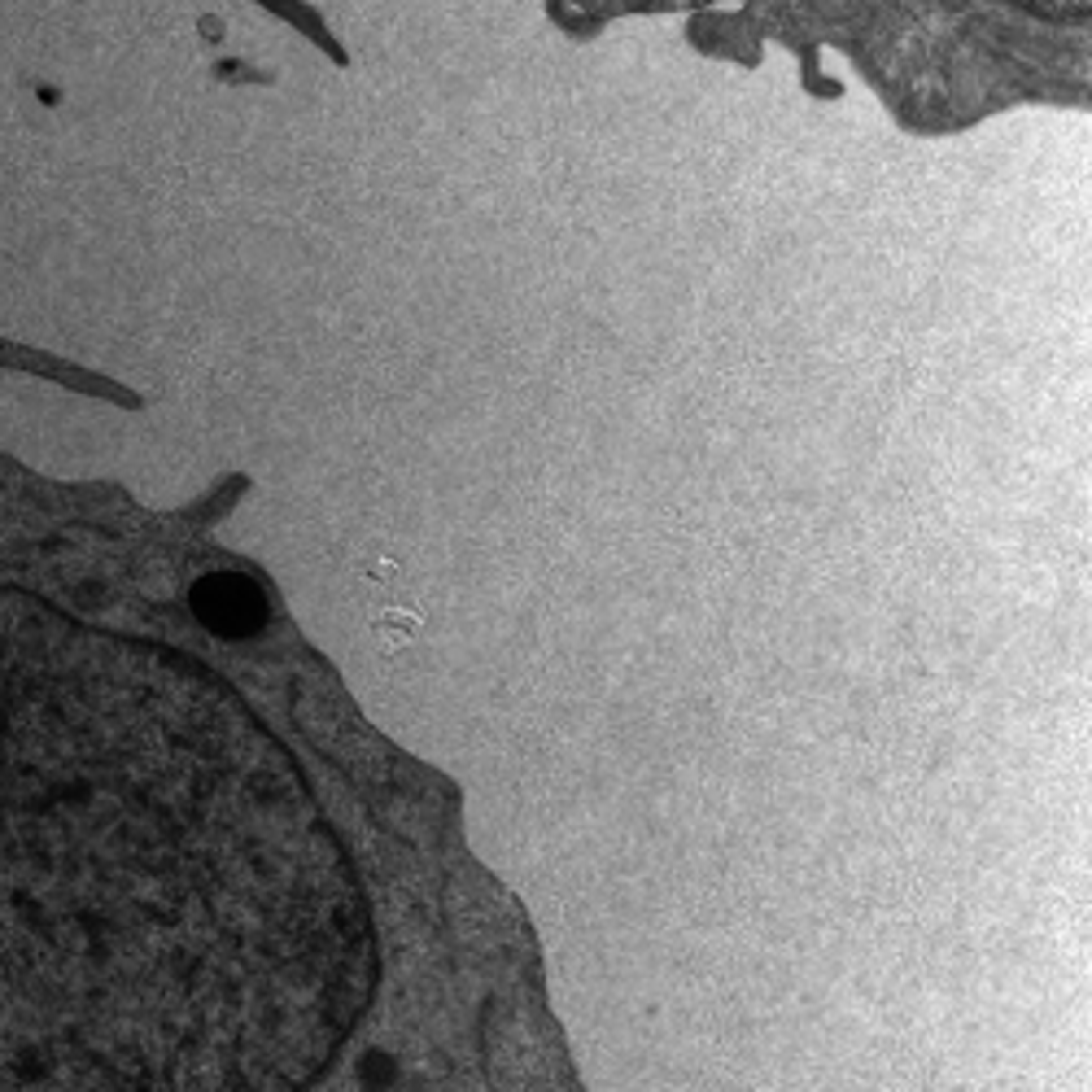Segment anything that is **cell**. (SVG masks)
I'll use <instances>...</instances> for the list:
<instances>
[{"label": "cell", "instance_id": "1", "mask_svg": "<svg viewBox=\"0 0 1092 1092\" xmlns=\"http://www.w3.org/2000/svg\"><path fill=\"white\" fill-rule=\"evenodd\" d=\"M197 608L218 629H249L254 617L263 612V603L241 577H210L197 586Z\"/></svg>", "mask_w": 1092, "mask_h": 1092}]
</instances>
